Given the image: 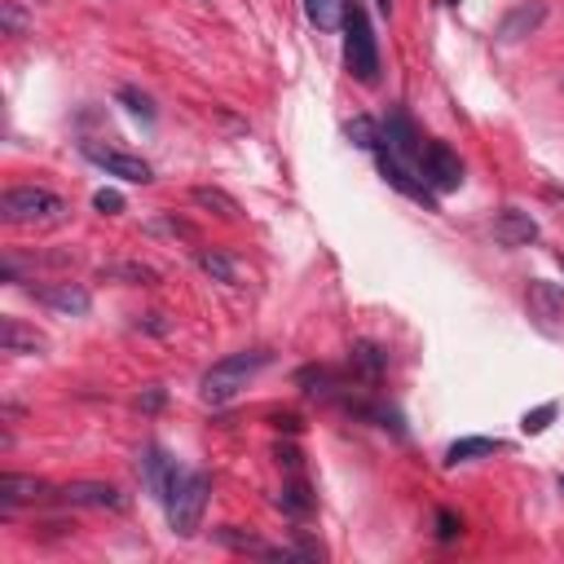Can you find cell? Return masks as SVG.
<instances>
[{
    "label": "cell",
    "mask_w": 564,
    "mask_h": 564,
    "mask_svg": "<svg viewBox=\"0 0 564 564\" xmlns=\"http://www.w3.org/2000/svg\"><path fill=\"white\" fill-rule=\"evenodd\" d=\"M207 494H212V481L207 472H194V467H181L172 472L168 489H163V511H168V524L177 538H194L199 524H203V511H207Z\"/></svg>",
    "instance_id": "1"
},
{
    "label": "cell",
    "mask_w": 564,
    "mask_h": 564,
    "mask_svg": "<svg viewBox=\"0 0 564 564\" xmlns=\"http://www.w3.org/2000/svg\"><path fill=\"white\" fill-rule=\"evenodd\" d=\"M264 366H269V353H264V349H242V353L221 358V362L203 375V384H199L203 406H229Z\"/></svg>",
    "instance_id": "2"
},
{
    "label": "cell",
    "mask_w": 564,
    "mask_h": 564,
    "mask_svg": "<svg viewBox=\"0 0 564 564\" xmlns=\"http://www.w3.org/2000/svg\"><path fill=\"white\" fill-rule=\"evenodd\" d=\"M345 67L362 84L380 80V41H375V27L358 0H349V14H345Z\"/></svg>",
    "instance_id": "3"
},
{
    "label": "cell",
    "mask_w": 564,
    "mask_h": 564,
    "mask_svg": "<svg viewBox=\"0 0 564 564\" xmlns=\"http://www.w3.org/2000/svg\"><path fill=\"white\" fill-rule=\"evenodd\" d=\"M0 216L10 225H58L67 216V199L45 185H14L0 194Z\"/></svg>",
    "instance_id": "4"
},
{
    "label": "cell",
    "mask_w": 564,
    "mask_h": 564,
    "mask_svg": "<svg viewBox=\"0 0 564 564\" xmlns=\"http://www.w3.org/2000/svg\"><path fill=\"white\" fill-rule=\"evenodd\" d=\"M419 172H424V181H428L432 194H450V190L463 185V163H459V155H454L445 142H428V146H424Z\"/></svg>",
    "instance_id": "5"
},
{
    "label": "cell",
    "mask_w": 564,
    "mask_h": 564,
    "mask_svg": "<svg viewBox=\"0 0 564 564\" xmlns=\"http://www.w3.org/2000/svg\"><path fill=\"white\" fill-rule=\"evenodd\" d=\"M375 159H380V172H384V181H388L393 190H402L406 199H415V203H424L428 212H437V194L428 190V181H424V177H415V163L397 159L388 146H380V150H375Z\"/></svg>",
    "instance_id": "6"
},
{
    "label": "cell",
    "mask_w": 564,
    "mask_h": 564,
    "mask_svg": "<svg viewBox=\"0 0 564 564\" xmlns=\"http://www.w3.org/2000/svg\"><path fill=\"white\" fill-rule=\"evenodd\" d=\"M32 301L54 314H67V318H84L93 309V296L80 282H41V287H32Z\"/></svg>",
    "instance_id": "7"
},
{
    "label": "cell",
    "mask_w": 564,
    "mask_h": 564,
    "mask_svg": "<svg viewBox=\"0 0 564 564\" xmlns=\"http://www.w3.org/2000/svg\"><path fill=\"white\" fill-rule=\"evenodd\" d=\"M58 498L67 507H93V511H124L128 507V498L106 481H71L58 489Z\"/></svg>",
    "instance_id": "8"
},
{
    "label": "cell",
    "mask_w": 564,
    "mask_h": 564,
    "mask_svg": "<svg viewBox=\"0 0 564 564\" xmlns=\"http://www.w3.org/2000/svg\"><path fill=\"white\" fill-rule=\"evenodd\" d=\"M84 159H89V163H98L106 177H120V181H133V185H146V181H155L150 163H146V159H137V155H124V150L84 146Z\"/></svg>",
    "instance_id": "9"
},
{
    "label": "cell",
    "mask_w": 564,
    "mask_h": 564,
    "mask_svg": "<svg viewBox=\"0 0 564 564\" xmlns=\"http://www.w3.org/2000/svg\"><path fill=\"white\" fill-rule=\"evenodd\" d=\"M542 23H546V5H542V0H520V5L507 10L503 23H498V45H520V41L538 36Z\"/></svg>",
    "instance_id": "10"
},
{
    "label": "cell",
    "mask_w": 564,
    "mask_h": 564,
    "mask_svg": "<svg viewBox=\"0 0 564 564\" xmlns=\"http://www.w3.org/2000/svg\"><path fill=\"white\" fill-rule=\"evenodd\" d=\"M384 146H388L397 159L415 163V168H419V159H424V137H419V128L410 124L406 111H388V120H384Z\"/></svg>",
    "instance_id": "11"
},
{
    "label": "cell",
    "mask_w": 564,
    "mask_h": 564,
    "mask_svg": "<svg viewBox=\"0 0 564 564\" xmlns=\"http://www.w3.org/2000/svg\"><path fill=\"white\" fill-rule=\"evenodd\" d=\"M45 498H58V494L45 481H36V476H23V472L0 476V507H5V511H14L19 503H45Z\"/></svg>",
    "instance_id": "12"
},
{
    "label": "cell",
    "mask_w": 564,
    "mask_h": 564,
    "mask_svg": "<svg viewBox=\"0 0 564 564\" xmlns=\"http://www.w3.org/2000/svg\"><path fill=\"white\" fill-rule=\"evenodd\" d=\"M494 238H498L503 247H529V242L538 238V221H533L529 212H520V207H503V212L494 216Z\"/></svg>",
    "instance_id": "13"
},
{
    "label": "cell",
    "mask_w": 564,
    "mask_h": 564,
    "mask_svg": "<svg viewBox=\"0 0 564 564\" xmlns=\"http://www.w3.org/2000/svg\"><path fill=\"white\" fill-rule=\"evenodd\" d=\"M296 384H301L305 397H318V402H336L340 388H345V380H340L331 366H305V371L296 375Z\"/></svg>",
    "instance_id": "14"
},
{
    "label": "cell",
    "mask_w": 564,
    "mask_h": 564,
    "mask_svg": "<svg viewBox=\"0 0 564 564\" xmlns=\"http://www.w3.org/2000/svg\"><path fill=\"white\" fill-rule=\"evenodd\" d=\"M524 301H529V309H533L538 318H546V323L564 318V292L555 287V282L533 278V282H529V292H524Z\"/></svg>",
    "instance_id": "15"
},
{
    "label": "cell",
    "mask_w": 564,
    "mask_h": 564,
    "mask_svg": "<svg viewBox=\"0 0 564 564\" xmlns=\"http://www.w3.org/2000/svg\"><path fill=\"white\" fill-rule=\"evenodd\" d=\"M0 349L27 358V353H41L45 349V336L32 331V327H23L19 318H5V323H0Z\"/></svg>",
    "instance_id": "16"
},
{
    "label": "cell",
    "mask_w": 564,
    "mask_h": 564,
    "mask_svg": "<svg viewBox=\"0 0 564 564\" xmlns=\"http://www.w3.org/2000/svg\"><path fill=\"white\" fill-rule=\"evenodd\" d=\"M503 441L498 437H459L450 450H445V467H459V463H476L485 454H498Z\"/></svg>",
    "instance_id": "17"
},
{
    "label": "cell",
    "mask_w": 564,
    "mask_h": 564,
    "mask_svg": "<svg viewBox=\"0 0 564 564\" xmlns=\"http://www.w3.org/2000/svg\"><path fill=\"white\" fill-rule=\"evenodd\" d=\"M172 472H177V459H168L159 445H150V450H146V459H142V476H146V489H150L155 498H163V489H168Z\"/></svg>",
    "instance_id": "18"
},
{
    "label": "cell",
    "mask_w": 564,
    "mask_h": 564,
    "mask_svg": "<svg viewBox=\"0 0 564 564\" xmlns=\"http://www.w3.org/2000/svg\"><path fill=\"white\" fill-rule=\"evenodd\" d=\"M278 507L287 511L292 520H309V516H314V507H318V498L309 494V485H305V481H292V485H282Z\"/></svg>",
    "instance_id": "19"
},
{
    "label": "cell",
    "mask_w": 564,
    "mask_h": 564,
    "mask_svg": "<svg viewBox=\"0 0 564 564\" xmlns=\"http://www.w3.org/2000/svg\"><path fill=\"white\" fill-rule=\"evenodd\" d=\"M305 14L318 32H336L345 27V14H349V0H305Z\"/></svg>",
    "instance_id": "20"
},
{
    "label": "cell",
    "mask_w": 564,
    "mask_h": 564,
    "mask_svg": "<svg viewBox=\"0 0 564 564\" xmlns=\"http://www.w3.org/2000/svg\"><path fill=\"white\" fill-rule=\"evenodd\" d=\"M190 199H194L199 207H207V212L225 216V221H238V216H242V207H238L225 190H216V185H194V190H190Z\"/></svg>",
    "instance_id": "21"
},
{
    "label": "cell",
    "mask_w": 564,
    "mask_h": 564,
    "mask_svg": "<svg viewBox=\"0 0 564 564\" xmlns=\"http://www.w3.org/2000/svg\"><path fill=\"white\" fill-rule=\"evenodd\" d=\"M353 371L366 380V384H380L384 375V353L375 345H353Z\"/></svg>",
    "instance_id": "22"
},
{
    "label": "cell",
    "mask_w": 564,
    "mask_h": 564,
    "mask_svg": "<svg viewBox=\"0 0 564 564\" xmlns=\"http://www.w3.org/2000/svg\"><path fill=\"white\" fill-rule=\"evenodd\" d=\"M349 142H353V146H362V150H371V155H375V150H380V146H384V128H380V124H375V120H366V115H358V120H353V124H349Z\"/></svg>",
    "instance_id": "23"
},
{
    "label": "cell",
    "mask_w": 564,
    "mask_h": 564,
    "mask_svg": "<svg viewBox=\"0 0 564 564\" xmlns=\"http://www.w3.org/2000/svg\"><path fill=\"white\" fill-rule=\"evenodd\" d=\"M216 542L229 546V551H256V555H269V546H264L256 533H242V529H234V524L216 529Z\"/></svg>",
    "instance_id": "24"
},
{
    "label": "cell",
    "mask_w": 564,
    "mask_h": 564,
    "mask_svg": "<svg viewBox=\"0 0 564 564\" xmlns=\"http://www.w3.org/2000/svg\"><path fill=\"white\" fill-rule=\"evenodd\" d=\"M199 269H203V273H212L216 282H238L234 260H229V256H221V251H199Z\"/></svg>",
    "instance_id": "25"
},
{
    "label": "cell",
    "mask_w": 564,
    "mask_h": 564,
    "mask_svg": "<svg viewBox=\"0 0 564 564\" xmlns=\"http://www.w3.org/2000/svg\"><path fill=\"white\" fill-rule=\"evenodd\" d=\"M555 419V402H542L538 410H524V419H520V428L529 432V437H538V432H546V424Z\"/></svg>",
    "instance_id": "26"
},
{
    "label": "cell",
    "mask_w": 564,
    "mask_h": 564,
    "mask_svg": "<svg viewBox=\"0 0 564 564\" xmlns=\"http://www.w3.org/2000/svg\"><path fill=\"white\" fill-rule=\"evenodd\" d=\"M0 27H5L10 36H27V14L14 5V0H5V5H0Z\"/></svg>",
    "instance_id": "27"
},
{
    "label": "cell",
    "mask_w": 564,
    "mask_h": 564,
    "mask_svg": "<svg viewBox=\"0 0 564 564\" xmlns=\"http://www.w3.org/2000/svg\"><path fill=\"white\" fill-rule=\"evenodd\" d=\"M111 273H120L128 282H146V287H155V282H159V273L150 264H111Z\"/></svg>",
    "instance_id": "28"
},
{
    "label": "cell",
    "mask_w": 564,
    "mask_h": 564,
    "mask_svg": "<svg viewBox=\"0 0 564 564\" xmlns=\"http://www.w3.org/2000/svg\"><path fill=\"white\" fill-rule=\"evenodd\" d=\"M93 207H98L102 216H115V212H124V194H120V190H98V194H93Z\"/></svg>",
    "instance_id": "29"
},
{
    "label": "cell",
    "mask_w": 564,
    "mask_h": 564,
    "mask_svg": "<svg viewBox=\"0 0 564 564\" xmlns=\"http://www.w3.org/2000/svg\"><path fill=\"white\" fill-rule=\"evenodd\" d=\"M459 529H463V524H459V516H454V511H437V538H441V542L459 538Z\"/></svg>",
    "instance_id": "30"
},
{
    "label": "cell",
    "mask_w": 564,
    "mask_h": 564,
    "mask_svg": "<svg viewBox=\"0 0 564 564\" xmlns=\"http://www.w3.org/2000/svg\"><path fill=\"white\" fill-rule=\"evenodd\" d=\"M120 98L128 102V111H133V115H142V120H155V111H150V102H146L142 93H133V89H124Z\"/></svg>",
    "instance_id": "31"
},
{
    "label": "cell",
    "mask_w": 564,
    "mask_h": 564,
    "mask_svg": "<svg viewBox=\"0 0 564 564\" xmlns=\"http://www.w3.org/2000/svg\"><path fill=\"white\" fill-rule=\"evenodd\" d=\"M163 406V388H150L146 397H142V410H159Z\"/></svg>",
    "instance_id": "32"
},
{
    "label": "cell",
    "mask_w": 564,
    "mask_h": 564,
    "mask_svg": "<svg viewBox=\"0 0 564 564\" xmlns=\"http://www.w3.org/2000/svg\"><path fill=\"white\" fill-rule=\"evenodd\" d=\"M278 459H282V463H287V467H301V454H296L292 445H287V450H278Z\"/></svg>",
    "instance_id": "33"
},
{
    "label": "cell",
    "mask_w": 564,
    "mask_h": 564,
    "mask_svg": "<svg viewBox=\"0 0 564 564\" xmlns=\"http://www.w3.org/2000/svg\"><path fill=\"white\" fill-rule=\"evenodd\" d=\"M375 5H380V14H393V0H375Z\"/></svg>",
    "instance_id": "34"
},
{
    "label": "cell",
    "mask_w": 564,
    "mask_h": 564,
    "mask_svg": "<svg viewBox=\"0 0 564 564\" xmlns=\"http://www.w3.org/2000/svg\"><path fill=\"white\" fill-rule=\"evenodd\" d=\"M445 5H459V0H445Z\"/></svg>",
    "instance_id": "35"
},
{
    "label": "cell",
    "mask_w": 564,
    "mask_h": 564,
    "mask_svg": "<svg viewBox=\"0 0 564 564\" xmlns=\"http://www.w3.org/2000/svg\"><path fill=\"white\" fill-rule=\"evenodd\" d=\"M560 89H564V76H560Z\"/></svg>",
    "instance_id": "36"
},
{
    "label": "cell",
    "mask_w": 564,
    "mask_h": 564,
    "mask_svg": "<svg viewBox=\"0 0 564 564\" xmlns=\"http://www.w3.org/2000/svg\"><path fill=\"white\" fill-rule=\"evenodd\" d=\"M560 264H564V256H560Z\"/></svg>",
    "instance_id": "37"
},
{
    "label": "cell",
    "mask_w": 564,
    "mask_h": 564,
    "mask_svg": "<svg viewBox=\"0 0 564 564\" xmlns=\"http://www.w3.org/2000/svg\"><path fill=\"white\" fill-rule=\"evenodd\" d=\"M560 489H564V481H560Z\"/></svg>",
    "instance_id": "38"
}]
</instances>
